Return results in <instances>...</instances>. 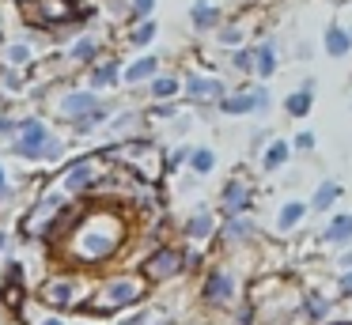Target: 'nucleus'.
<instances>
[{"label": "nucleus", "instance_id": "nucleus-1", "mask_svg": "<svg viewBox=\"0 0 352 325\" xmlns=\"http://www.w3.org/2000/svg\"><path fill=\"white\" fill-rule=\"evenodd\" d=\"M50 140H54V128L46 125V117L27 113V117H19V133H16V140H12L8 148H12V155H19L23 163H42Z\"/></svg>", "mask_w": 352, "mask_h": 325}, {"label": "nucleus", "instance_id": "nucleus-2", "mask_svg": "<svg viewBox=\"0 0 352 325\" xmlns=\"http://www.w3.org/2000/svg\"><path fill=\"white\" fill-rule=\"evenodd\" d=\"M102 102H107V98H102L99 91H91V87H69V91H61V95L54 98V117L65 121V125H76V121H84L87 113L99 110Z\"/></svg>", "mask_w": 352, "mask_h": 325}, {"label": "nucleus", "instance_id": "nucleus-3", "mask_svg": "<svg viewBox=\"0 0 352 325\" xmlns=\"http://www.w3.org/2000/svg\"><path fill=\"white\" fill-rule=\"evenodd\" d=\"M228 91L231 87L220 76H208V72H186L182 76V98L190 106H220V98Z\"/></svg>", "mask_w": 352, "mask_h": 325}, {"label": "nucleus", "instance_id": "nucleus-4", "mask_svg": "<svg viewBox=\"0 0 352 325\" xmlns=\"http://www.w3.org/2000/svg\"><path fill=\"white\" fill-rule=\"evenodd\" d=\"M99 174H102V151L99 155H84V159H76L72 166H65V174H61V193L65 197H80V193H87V189L99 181Z\"/></svg>", "mask_w": 352, "mask_h": 325}, {"label": "nucleus", "instance_id": "nucleus-5", "mask_svg": "<svg viewBox=\"0 0 352 325\" xmlns=\"http://www.w3.org/2000/svg\"><path fill=\"white\" fill-rule=\"evenodd\" d=\"M107 57V38L99 34V30H80L76 38L69 42V49H65V60L76 68H91L95 60Z\"/></svg>", "mask_w": 352, "mask_h": 325}, {"label": "nucleus", "instance_id": "nucleus-6", "mask_svg": "<svg viewBox=\"0 0 352 325\" xmlns=\"http://www.w3.org/2000/svg\"><path fill=\"white\" fill-rule=\"evenodd\" d=\"M250 204H254V189H250V181L246 178H228L223 181V189H220V208H223V216H246L250 212Z\"/></svg>", "mask_w": 352, "mask_h": 325}, {"label": "nucleus", "instance_id": "nucleus-7", "mask_svg": "<svg viewBox=\"0 0 352 325\" xmlns=\"http://www.w3.org/2000/svg\"><path fill=\"white\" fill-rule=\"evenodd\" d=\"M160 72H163V57H160V53H140V57H133L129 65L122 68V83H125V87H148Z\"/></svg>", "mask_w": 352, "mask_h": 325}, {"label": "nucleus", "instance_id": "nucleus-8", "mask_svg": "<svg viewBox=\"0 0 352 325\" xmlns=\"http://www.w3.org/2000/svg\"><path fill=\"white\" fill-rule=\"evenodd\" d=\"M122 57H102V60H95L91 68H87V76H84V87H91V91H114V87H122Z\"/></svg>", "mask_w": 352, "mask_h": 325}, {"label": "nucleus", "instance_id": "nucleus-9", "mask_svg": "<svg viewBox=\"0 0 352 325\" xmlns=\"http://www.w3.org/2000/svg\"><path fill=\"white\" fill-rule=\"evenodd\" d=\"M140 280H133V276H125V280H114V284H107L102 287V295H99V310H118V306H129V302H137L140 299Z\"/></svg>", "mask_w": 352, "mask_h": 325}, {"label": "nucleus", "instance_id": "nucleus-10", "mask_svg": "<svg viewBox=\"0 0 352 325\" xmlns=\"http://www.w3.org/2000/svg\"><path fill=\"white\" fill-rule=\"evenodd\" d=\"M276 68H280V42L276 38L254 42V76H258V83H269L276 76Z\"/></svg>", "mask_w": 352, "mask_h": 325}, {"label": "nucleus", "instance_id": "nucleus-11", "mask_svg": "<svg viewBox=\"0 0 352 325\" xmlns=\"http://www.w3.org/2000/svg\"><path fill=\"white\" fill-rule=\"evenodd\" d=\"M190 27L193 34H216L223 27V8L212 0H193L190 4Z\"/></svg>", "mask_w": 352, "mask_h": 325}, {"label": "nucleus", "instance_id": "nucleus-12", "mask_svg": "<svg viewBox=\"0 0 352 325\" xmlns=\"http://www.w3.org/2000/svg\"><path fill=\"white\" fill-rule=\"evenodd\" d=\"M182 257H186V254H178V249L163 246V249H155V254L144 261V272H148L152 280H170V276H178V272L186 269Z\"/></svg>", "mask_w": 352, "mask_h": 325}, {"label": "nucleus", "instance_id": "nucleus-13", "mask_svg": "<svg viewBox=\"0 0 352 325\" xmlns=\"http://www.w3.org/2000/svg\"><path fill=\"white\" fill-rule=\"evenodd\" d=\"M38 60V49L31 45V38H12V42L0 45V65L8 68H19V72H27V68Z\"/></svg>", "mask_w": 352, "mask_h": 325}, {"label": "nucleus", "instance_id": "nucleus-14", "mask_svg": "<svg viewBox=\"0 0 352 325\" xmlns=\"http://www.w3.org/2000/svg\"><path fill=\"white\" fill-rule=\"evenodd\" d=\"M201 299H205L208 306H228V302L235 299V276H231V272H208Z\"/></svg>", "mask_w": 352, "mask_h": 325}, {"label": "nucleus", "instance_id": "nucleus-15", "mask_svg": "<svg viewBox=\"0 0 352 325\" xmlns=\"http://www.w3.org/2000/svg\"><path fill=\"white\" fill-rule=\"evenodd\" d=\"M216 110H220L223 117H250L254 113V87H231L228 95L220 98Z\"/></svg>", "mask_w": 352, "mask_h": 325}, {"label": "nucleus", "instance_id": "nucleus-16", "mask_svg": "<svg viewBox=\"0 0 352 325\" xmlns=\"http://www.w3.org/2000/svg\"><path fill=\"white\" fill-rule=\"evenodd\" d=\"M322 49H326V57H333V60L349 57V53H352L349 27H344V23H329V27L322 30Z\"/></svg>", "mask_w": 352, "mask_h": 325}, {"label": "nucleus", "instance_id": "nucleus-17", "mask_svg": "<svg viewBox=\"0 0 352 325\" xmlns=\"http://www.w3.org/2000/svg\"><path fill=\"white\" fill-rule=\"evenodd\" d=\"M178 95H182V76L178 72H160L148 83V98L152 102H178Z\"/></svg>", "mask_w": 352, "mask_h": 325}, {"label": "nucleus", "instance_id": "nucleus-18", "mask_svg": "<svg viewBox=\"0 0 352 325\" xmlns=\"http://www.w3.org/2000/svg\"><path fill=\"white\" fill-rule=\"evenodd\" d=\"M160 38V23L155 19H140V23H129L125 27V45H133V49L148 53V45Z\"/></svg>", "mask_w": 352, "mask_h": 325}, {"label": "nucleus", "instance_id": "nucleus-19", "mask_svg": "<svg viewBox=\"0 0 352 325\" xmlns=\"http://www.w3.org/2000/svg\"><path fill=\"white\" fill-rule=\"evenodd\" d=\"M212 231H216V216L205 208V204H201V208H197V212H193V216L182 223V234H186V238H193V242H205Z\"/></svg>", "mask_w": 352, "mask_h": 325}, {"label": "nucleus", "instance_id": "nucleus-20", "mask_svg": "<svg viewBox=\"0 0 352 325\" xmlns=\"http://www.w3.org/2000/svg\"><path fill=\"white\" fill-rule=\"evenodd\" d=\"M42 299L50 302V306H72V302H76V280H50L46 287H42Z\"/></svg>", "mask_w": 352, "mask_h": 325}, {"label": "nucleus", "instance_id": "nucleus-21", "mask_svg": "<svg viewBox=\"0 0 352 325\" xmlns=\"http://www.w3.org/2000/svg\"><path fill=\"white\" fill-rule=\"evenodd\" d=\"M144 125V113L140 110H122L110 117V136H122V140H137V128Z\"/></svg>", "mask_w": 352, "mask_h": 325}, {"label": "nucleus", "instance_id": "nucleus-22", "mask_svg": "<svg viewBox=\"0 0 352 325\" xmlns=\"http://www.w3.org/2000/svg\"><path fill=\"white\" fill-rule=\"evenodd\" d=\"M288 159H292V140H280V136H276V140H269V148L261 151V170L273 174V170H280Z\"/></svg>", "mask_w": 352, "mask_h": 325}, {"label": "nucleus", "instance_id": "nucleus-23", "mask_svg": "<svg viewBox=\"0 0 352 325\" xmlns=\"http://www.w3.org/2000/svg\"><path fill=\"white\" fill-rule=\"evenodd\" d=\"M212 38H216V45H220V49H228V53H231V49H243V45H250V42H246V27H243L239 19H228Z\"/></svg>", "mask_w": 352, "mask_h": 325}, {"label": "nucleus", "instance_id": "nucleus-24", "mask_svg": "<svg viewBox=\"0 0 352 325\" xmlns=\"http://www.w3.org/2000/svg\"><path fill=\"white\" fill-rule=\"evenodd\" d=\"M337 201H341V181L326 178V181H318V189L311 193V212H329Z\"/></svg>", "mask_w": 352, "mask_h": 325}, {"label": "nucleus", "instance_id": "nucleus-25", "mask_svg": "<svg viewBox=\"0 0 352 325\" xmlns=\"http://www.w3.org/2000/svg\"><path fill=\"white\" fill-rule=\"evenodd\" d=\"M314 110V91H303V87H296V91H288L284 95V113L288 117H307V113Z\"/></svg>", "mask_w": 352, "mask_h": 325}, {"label": "nucleus", "instance_id": "nucleus-26", "mask_svg": "<svg viewBox=\"0 0 352 325\" xmlns=\"http://www.w3.org/2000/svg\"><path fill=\"white\" fill-rule=\"evenodd\" d=\"M110 117H114V102H102L95 113H87L84 121H76V125H72V133H76V136H91L95 128L110 125Z\"/></svg>", "mask_w": 352, "mask_h": 325}, {"label": "nucleus", "instance_id": "nucleus-27", "mask_svg": "<svg viewBox=\"0 0 352 325\" xmlns=\"http://www.w3.org/2000/svg\"><path fill=\"white\" fill-rule=\"evenodd\" d=\"M322 242H337V246L352 242V212H341V216L329 219V227L322 231Z\"/></svg>", "mask_w": 352, "mask_h": 325}, {"label": "nucleus", "instance_id": "nucleus-28", "mask_svg": "<svg viewBox=\"0 0 352 325\" xmlns=\"http://www.w3.org/2000/svg\"><path fill=\"white\" fill-rule=\"evenodd\" d=\"M254 234H258V227H254L250 216H231L228 223H223V238L228 242H250Z\"/></svg>", "mask_w": 352, "mask_h": 325}, {"label": "nucleus", "instance_id": "nucleus-29", "mask_svg": "<svg viewBox=\"0 0 352 325\" xmlns=\"http://www.w3.org/2000/svg\"><path fill=\"white\" fill-rule=\"evenodd\" d=\"M311 212V204H303V201H288V204H280V212H276V231H292V227H299V219Z\"/></svg>", "mask_w": 352, "mask_h": 325}, {"label": "nucleus", "instance_id": "nucleus-30", "mask_svg": "<svg viewBox=\"0 0 352 325\" xmlns=\"http://www.w3.org/2000/svg\"><path fill=\"white\" fill-rule=\"evenodd\" d=\"M190 170L197 174V178H208V174L216 170V151L208 148V144H193V155H190Z\"/></svg>", "mask_w": 352, "mask_h": 325}, {"label": "nucleus", "instance_id": "nucleus-31", "mask_svg": "<svg viewBox=\"0 0 352 325\" xmlns=\"http://www.w3.org/2000/svg\"><path fill=\"white\" fill-rule=\"evenodd\" d=\"M27 87H31V83H27V76L19 72V68L0 65V91H12V95H23Z\"/></svg>", "mask_w": 352, "mask_h": 325}, {"label": "nucleus", "instance_id": "nucleus-32", "mask_svg": "<svg viewBox=\"0 0 352 325\" xmlns=\"http://www.w3.org/2000/svg\"><path fill=\"white\" fill-rule=\"evenodd\" d=\"M228 65H231V72H239V76H254V45L231 49L228 53Z\"/></svg>", "mask_w": 352, "mask_h": 325}, {"label": "nucleus", "instance_id": "nucleus-33", "mask_svg": "<svg viewBox=\"0 0 352 325\" xmlns=\"http://www.w3.org/2000/svg\"><path fill=\"white\" fill-rule=\"evenodd\" d=\"M190 155H193V144H178V148H170V151H167L163 166H167V170H178V166H190Z\"/></svg>", "mask_w": 352, "mask_h": 325}, {"label": "nucleus", "instance_id": "nucleus-34", "mask_svg": "<svg viewBox=\"0 0 352 325\" xmlns=\"http://www.w3.org/2000/svg\"><path fill=\"white\" fill-rule=\"evenodd\" d=\"M269 110H273V91H269V83H254V113L265 117Z\"/></svg>", "mask_w": 352, "mask_h": 325}, {"label": "nucleus", "instance_id": "nucleus-35", "mask_svg": "<svg viewBox=\"0 0 352 325\" xmlns=\"http://www.w3.org/2000/svg\"><path fill=\"white\" fill-rule=\"evenodd\" d=\"M155 4H160V0H129V23L155 19Z\"/></svg>", "mask_w": 352, "mask_h": 325}, {"label": "nucleus", "instance_id": "nucleus-36", "mask_svg": "<svg viewBox=\"0 0 352 325\" xmlns=\"http://www.w3.org/2000/svg\"><path fill=\"white\" fill-rule=\"evenodd\" d=\"M144 117H152V121H175L178 117V102H152L144 110Z\"/></svg>", "mask_w": 352, "mask_h": 325}, {"label": "nucleus", "instance_id": "nucleus-37", "mask_svg": "<svg viewBox=\"0 0 352 325\" xmlns=\"http://www.w3.org/2000/svg\"><path fill=\"white\" fill-rule=\"evenodd\" d=\"M65 151H69V140L54 133V140H50V148H46V159H42V163H61V159H65Z\"/></svg>", "mask_w": 352, "mask_h": 325}, {"label": "nucleus", "instance_id": "nucleus-38", "mask_svg": "<svg viewBox=\"0 0 352 325\" xmlns=\"http://www.w3.org/2000/svg\"><path fill=\"white\" fill-rule=\"evenodd\" d=\"M16 133H19V117H12V113H4L0 110V140H16Z\"/></svg>", "mask_w": 352, "mask_h": 325}, {"label": "nucleus", "instance_id": "nucleus-39", "mask_svg": "<svg viewBox=\"0 0 352 325\" xmlns=\"http://www.w3.org/2000/svg\"><path fill=\"white\" fill-rule=\"evenodd\" d=\"M314 144H318V136H314L311 128H303V133L292 136V151H303V155H307V151H314Z\"/></svg>", "mask_w": 352, "mask_h": 325}, {"label": "nucleus", "instance_id": "nucleus-40", "mask_svg": "<svg viewBox=\"0 0 352 325\" xmlns=\"http://www.w3.org/2000/svg\"><path fill=\"white\" fill-rule=\"evenodd\" d=\"M329 314V302L322 295H307V317H326Z\"/></svg>", "mask_w": 352, "mask_h": 325}, {"label": "nucleus", "instance_id": "nucleus-41", "mask_svg": "<svg viewBox=\"0 0 352 325\" xmlns=\"http://www.w3.org/2000/svg\"><path fill=\"white\" fill-rule=\"evenodd\" d=\"M269 136H273L269 128H254V133H250V151H254V155L269 148Z\"/></svg>", "mask_w": 352, "mask_h": 325}, {"label": "nucleus", "instance_id": "nucleus-42", "mask_svg": "<svg viewBox=\"0 0 352 325\" xmlns=\"http://www.w3.org/2000/svg\"><path fill=\"white\" fill-rule=\"evenodd\" d=\"M12 193H16V189H12V181H8V166L0 163V201H12Z\"/></svg>", "mask_w": 352, "mask_h": 325}, {"label": "nucleus", "instance_id": "nucleus-43", "mask_svg": "<svg viewBox=\"0 0 352 325\" xmlns=\"http://www.w3.org/2000/svg\"><path fill=\"white\" fill-rule=\"evenodd\" d=\"M152 317H155L152 310H140V314H133L129 322H122V325H148V322H152Z\"/></svg>", "mask_w": 352, "mask_h": 325}, {"label": "nucleus", "instance_id": "nucleus-44", "mask_svg": "<svg viewBox=\"0 0 352 325\" xmlns=\"http://www.w3.org/2000/svg\"><path fill=\"white\" fill-rule=\"evenodd\" d=\"M311 53H314L311 42H296V57H299V60H311Z\"/></svg>", "mask_w": 352, "mask_h": 325}, {"label": "nucleus", "instance_id": "nucleus-45", "mask_svg": "<svg viewBox=\"0 0 352 325\" xmlns=\"http://www.w3.org/2000/svg\"><path fill=\"white\" fill-rule=\"evenodd\" d=\"M337 265H341V269H344V272H349V269H352V249H344V254H341V257H337Z\"/></svg>", "mask_w": 352, "mask_h": 325}, {"label": "nucleus", "instance_id": "nucleus-46", "mask_svg": "<svg viewBox=\"0 0 352 325\" xmlns=\"http://www.w3.org/2000/svg\"><path fill=\"white\" fill-rule=\"evenodd\" d=\"M341 291L352 295V272H344V276H341Z\"/></svg>", "mask_w": 352, "mask_h": 325}, {"label": "nucleus", "instance_id": "nucleus-47", "mask_svg": "<svg viewBox=\"0 0 352 325\" xmlns=\"http://www.w3.org/2000/svg\"><path fill=\"white\" fill-rule=\"evenodd\" d=\"M8 242H12V234L4 231V227H0V254H4V249H8Z\"/></svg>", "mask_w": 352, "mask_h": 325}, {"label": "nucleus", "instance_id": "nucleus-48", "mask_svg": "<svg viewBox=\"0 0 352 325\" xmlns=\"http://www.w3.org/2000/svg\"><path fill=\"white\" fill-rule=\"evenodd\" d=\"M38 325H65V317H57V314H54V317H42Z\"/></svg>", "mask_w": 352, "mask_h": 325}, {"label": "nucleus", "instance_id": "nucleus-49", "mask_svg": "<svg viewBox=\"0 0 352 325\" xmlns=\"http://www.w3.org/2000/svg\"><path fill=\"white\" fill-rule=\"evenodd\" d=\"M0 110H4V91H0Z\"/></svg>", "mask_w": 352, "mask_h": 325}, {"label": "nucleus", "instance_id": "nucleus-50", "mask_svg": "<svg viewBox=\"0 0 352 325\" xmlns=\"http://www.w3.org/2000/svg\"><path fill=\"white\" fill-rule=\"evenodd\" d=\"M349 38H352V23H349Z\"/></svg>", "mask_w": 352, "mask_h": 325}, {"label": "nucleus", "instance_id": "nucleus-51", "mask_svg": "<svg viewBox=\"0 0 352 325\" xmlns=\"http://www.w3.org/2000/svg\"><path fill=\"white\" fill-rule=\"evenodd\" d=\"M0 19H4V12H0Z\"/></svg>", "mask_w": 352, "mask_h": 325}]
</instances>
